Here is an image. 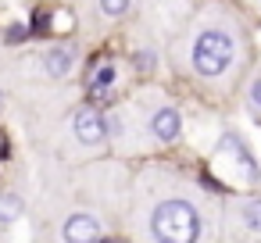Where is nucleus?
<instances>
[{"mask_svg":"<svg viewBox=\"0 0 261 243\" xmlns=\"http://www.w3.org/2000/svg\"><path fill=\"white\" fill-rule=\"evenodd\" d=\"M200 211L190 200H161L150 214V232L158 243H197L200 239Z\"/></svg>","mask_w":261,"mask_h":243,"instance_id":"obj_1","label":"nucleus"},{"mask_svg":"<svg viewBox=\"0 0 261 243\" xmlns=\"http://www.w3.org/2000/svg\"><path fill=\"white\" fill-rule=\"evenodd\" d=\"M190 58H193L197 75L218 79V75L229 72V65H232V58H236V43H232V36L222 33V29H204V33H197Z\"/></svg>","mask_w":261,"mask_h":243,"instance_id":"obj_2","label":"nucleus"},{"mask_svg":"<svg viewBox=\"0 0 261 243\" xmlns=\"http://www.w3.org/2000/svg\"><path fill=\"white\" fill-rule=\"evenodd\" d=\"M72 132H75V140L83 143V147H97V143H104L108 140V118L97 111V107H79L75 115H72Z\"/></svg>","mask_w":261,"mask_h":243,"instance_id":"obj_3","label":"nucleus"},{"mask_svg":"<svg viewBox=\"0 0 261 243\" xmlns=\"http://www.w3.org/2000/svg\"><path fill=\"white\" fill-rule=\"evenodd\" d=\"M61 236H65V243H100V222L90 211H75L65 218Z\"/></svg>","mask_w":261,"mask_h":243,"instance_id":"obj_4","label":"nucleus"},{"mask_svg":"<svg viewBox=\"0 0 261 243\" xmlns=\"http://www.w3.org/2000/svg\"><path fill=\"white\" fill-rule=\"evenodd\" d=\"M75 61H79L75 47H68V43H58V47H50V50L43 54V72H47L50 79H65V75L75 68Z\"/></svg>","mask_w":261,"mask_h":243,"instance_id":"obj_5","label":"nucleus"},{"mask_svg":"<svg viewBox=\"0 0 261 243\" xmlns=\"http://www.w3.org/2000/svg\"><path fill=\"white\" fill-rule=\"evenodd\" d=\"M150 132H154V140H161V143H175L179 132H182L179 111H175V107H158L154 118H150Z\"/></svg>","mask_w":261,"mask_h":243,"instance_id":"obj_6","label":"nucleus"},{"mask_svg":"<svg viewBox=\"0 0 261 243\" xmlns=\"http://www.w3.org/2000/svg\"><path fill=\"white\" fill-rule=\"evenodd\" d=\"M22 207H25V204H22L18 193H11V190L0 193V222H4V225H8V222H18V218H22Z\"/></svg>","mask_w":261,"mask_h":243,"instance_id":"obj_7","label":"nucleus"},{"mask_svg":"<svg viewBox=\"0 0 261 243\" xmlns=\"http://www.w3.org/2000/svg\"><path fill=\"white\" fill-rule=\"evenodd\" d=\"M115 65H100V68H93V75L86 79V86H90V93H104V90H111L115 86Z\"/></svg>","mask_w":261,"mask_h":243,"instance_id":"obj_8","label":"nucleus"},{"mask_svg":"<svg viewBox=\"0 0 261 243\" xmlns=\"http://www.w3.org/2000/svg\"><path fill=\"white\" fill-rule=\"evenodd\" d=\"M240 218H243V225H247V229L261 232V200H247V204L240 207Z\"/></svg>","mask_w":261,"mask_h":243,"instance_id":"obj_9","label":"nucleus"},{"mask_svg":"<svg viewBox=\"0 0 261 243\" xmlns=\"http://www.w3.org/2000/svg\"><path fill=\"white\" fill-rule=\"evenodd\" d=\"M129 4H133V0H97V8H100L104 18H122L129 11Z\"/></svg>","mask_w":261,"mask_h":243,"instance_id":"obj_10","label":"nucleus"},{"mask_svg":"<svg viewBox=\"0 0 261 243\" xmlns=\"http://www.w3.org/2000/svg\"><path fill=\"white\" fill-rule=\"evenodd\" d=\"M250 104L261 107V79H254V86H250Z\"/></svg>","mask_w":261,"mask_h":243,"instance_id":"obj_11","label":"nucleus"},{"mask_svg":"<svg viewBox=\"0 0 261 243\" xmlns=\"http://www.w3.org/2000/svg\"><path fill=\"white\" fill-rule=\"evenodd\" d=\"M133 61H136V68H150V54H136Z\"/></svg>","mask_w":261,"mask_h":243,"instance_id":"obj_12","label":"nucleus"},{"mask_svg":"<svg viewBox=\"0 0 261 243\" xmlns=\"http://www.w3.org/2000/svg\"><path fill=\"white\" fill-rule=\"evenodd\" d=\"M100 243H118V239H100Z\"/></svg>","mask_w":261,"mask_h":243,"instance_id":"obj_13","label":"nucleus"},{"mask_svg":"<svg viewBox=\"0 0 261 243\" xmlns=\"http://www.w3.org/2000/svg\"><path fill=\"white\" fill-rule=\"evenodd\" d=\"M0 104H4V93H0Z\"/></svg>","mask_w":261,"mask_h":243,"instance_id":"obj_14","label":"nucleus"}]
</instances>
